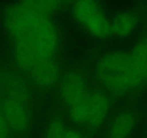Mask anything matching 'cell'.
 I'll return each mask as SVG.
<instances>
[{
	"instance_id": "1",
	"label": "cell",
	"mask_w": 147,
	"mask_h": 138,
	"mask_svg": "<svg viewBox=\"0 0 147 138\" xmlns=\"http://www.w3.org/2000/svg\"><path fill=\"white\" fill-rule=\"evenodd\" d=\"M63 2L22 1L9 6L4 24L12 46L17 67L24 73L46 60L55 58L58 34L51 15Z\"/></svg>"
},
{
	"instance_id": "2",
	"label": "cell",
	"mask_w": 147,
	"mask_h": 138,
	"mask_svg": "<svg viewBox=\"0 0 147 138\" xmlns=\"http://www.w3.org/2000/svg\"><path fill=\"white\" fill-rule=\"evenodd\" d=\"M96 76L111 93L122 94L147 83V32L129 51L112 52L98 63Z\"/></svg>"
},
{
	"instance_id": "3",
	"label": "cell",
	"mask_w": 147,
	"mask_h": 138,
	"mask_svg": "<svg viewBox=\"0 0 147 138\" xmlns=\"http://www.w3.org/2000/svg\"><path fill=\"white\" fill-rule=\"evenodd\" d=\"M92 93L84 77L78 72H69L60 79V96L69 116L76 124L87 127Z\"/></svg>"
},
{
	"instance_id": "4",
	"label": "cell",
	"mask_w": 147,
	"mask_h": 138,
	"mask_svg": "<svg viewBox=\"0 0 147 138\" xmlns=\"http://www.w3.org/2000/svg\"><path fill=\"white\" fill-rule=\"evenodd\" d=\"M72 12L77 21L93 35L106 38L111 34V22L96 1H76L72 7Z\"/></svg>"
},
{
	"instance_id": "5",
	"label": "cell",
	"mask_w": 147,
	"mask_h": 138,
	"mask_svg": "<svg viewBox=\"0 0 147 138\" xmlns=\"http://www.w3.org/2000/svg\"><path fill=\"white\" fill-rule=\"evenodd\" d=\"M4 119L9 130L23 135L30 127V116L28 105L7 96H1Z\"/></svg>"
},
{
	"instance_id": "6",
	"label": "cell",
	"mask_w": 147,
	"mask_h": 138,
	"mask_svg": "<svg viewBox=\"0 0 147 138\" xmlns=\"http://www.w3.org/2000/svg\"><path fill=\"white\" fill-rule=\"evenodd\" d=\"M27 74L35 86L42 89H49L60 80L61 70L59 63L53 58L37 65Z\"/></svg>"
},
{
	"instance_id": "7",
	"label": "cell",
	"mask_w": 147,
	"mask_h": 138,
	"mask_svg": "<svg viewBox=\"0 0 147 138\" xmlns=\"http://www.w3.org/2000/svg\"><path fill=\"white\" fill-rule=\"evenodd\" d=\"M1 96L17 99L24 104L30 103V93L24 80L14 73L7 72L0 76Z\"/></svg>"
},
{
	"instance_id": "8",
	"label": "cell",
	"mask_w": 147,
	"mask_h": 138,
	"mask_svg": "<svg viewBox=\"0 0 147 138\" xmlns=\"http://www.w3.org/2000/svg\"><path fill=\"white\" fill-rule=\"evenodd\" d=\"M109 109L110 101L107 96L101 92H93L87 128L96 129L100 127L106 121Z\"/></svg>"
},
{
	"instance_id": "9",
	"label": "cell",
	"mask_w": 147,
	"mask_h": 138,
	"mask_svg": "<svg viewBox=\"0 0 147 138\" xmlns=\"http://www.w3.org/2000/svg\"><path fill=\"white\" fill-rule=\"evenodd\" d=\"M136 124V117L131 112H121L111 122L107 131V138H129Z\"/></svg>"
},
{
	"instance_id": "10",
	"label": "cell",
	"mask_w": 147,
	"mask_h": 138,
	"mask_svg": "<svg viewBox=\"0 0 147 138\" xmlns=\"http://www.w3.org/2000/svg\"><path fill=\"white\" fill-rule=\"evenodd\" d=\"M136 25L137 20L134 14L131 12H122L111 22V34L119 38H126L134 32Z\"/></svg>"
},
{
	"instance_id": "11",
	"label": "cell",
	"mask_w": 147,
	"mask_h": 138,
	"mask_svg": "<svg viewBox=\"0 0 147 138\" xmlns=\"http://www.w3.org/2000/svg\"><path fill=\"white\" fill-rule=\"evenodd\" d=\"M66 126L60 119H54L47 126L44 138H64Z\"/></svg>"
},
{
	"instance_id": "12",
	"label": "cell",
	"mask_w": 147,
	"mask_h": 138,
	"mask_svg": "<svg viewBox=\"0 0 147 138\" xmlns=\"http://www.w3.org/2000/svg\"><path fill=\"white\" fill-rule=\"evenodd\" d=\"M9 129L4 119V114H3L1 96L0 93V138H9Z\"/></svg>"
},
{
	"instance_id": "13",
	"label": "cell",
	"mask_w": 147,
	"mask_h": 138,
	"mask_svg": "<svg viewBox=\"0 0 147 138\" xmlns=\"http://www.w3.org/2000/svg\"><path fill=\"white\" fill-rule=\"evenodd\" d=\"M64 138H85L83 134L76 128L66 127Z\"/></svg>"
}]
</instances>
